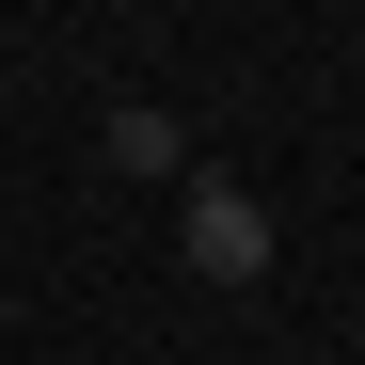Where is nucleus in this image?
I'll return each mask as SVG.
<instances>
[{
    "label": "nucleus",
    "instance_id": "f257e3e1",
    "mask_svg": "<svg viewBox=\"0 0 365 365\" xmlns=\"http://www.w3.org/2000/svg\"><path fill=\"white\" fill-rule=\"evenodd\" d=\"M175 270H191V286H270V191L175 175Z\"/></svg>",
    "mask_w": 365,
    "mask_h": 365
},
{
    "label": "nucleus",
    "instance_id": "f03ea898",
    "mask_svg": "<svg viewBox=\"0 0 365 365\" xmlns=\"http://www.w3.org/2000/svg\"><path fill=\"white\" fill-rule=\"evenodd\" d=\"M96 159H111V175H143V191H175V175H207V159H191V128H175V111H143V96H128V111L96 128Z\"/></svg>",
    "mask_w": 365,
    "mask_h": 365
}]
</instances>
